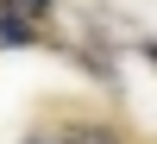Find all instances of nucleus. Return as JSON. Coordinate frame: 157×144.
<instances>
[{
  "label": "nucleus",
  "instance_id": "obj_1",
  "mask_svg": "<svg viewBox=\"0 0 157 144\" xmlns=\"http://www.w3.org/2000/svg\"><path fill=\"white\" fill-rule=\"evenodd\" d=\"M0 19L32 25V31H38V19H50V0H0Z\"/></svg>",
  "mask_w": 157,
  "mask_h": 144
},
{
  "label": "nucleus",
  "instance_id": "obj_2",
  "mask_svg": "<svg viewBox=\"0 0 157 144\" xmlns=\"http://www.w3.org/2000/svg\"><path fill=\"white\" fill-rule=\"evenodd\" d=\"M57 144H126V138L113 132V125H69Z\"/></svg>",
  "mask_w": 157,
  "mask_h": 144
},
{
  "label": "nucleus",
  "instance_id": "obj_3",
  "mask_svg": "<svg viewBox=\"0 0 157 144\" xmlns=\"http://www.w3.org/2000/svg\"><path fill=\"white\" fill-rule=\"evenodd\" d=\"M0 44H38V31H32V25H13V19H0Z\"/></svg>",
  "mask_w": 157,
  "mask_h": 144
},
{
  "label": "nucleus",
  "instance_id": "obj_4",
  "mask_svg": "<svg viewBox=\"0 0 157 144\" xmlns=\"http://www.w3.org/2000/svg\"><path fill=\"white\" fill-rule=\"evenodd\" d=\"M25 144H57V138H44V132H32V138H25Z\"/></svg>",
  "mask_w": 157,
  "mask_h": 144
}]
</instances>
